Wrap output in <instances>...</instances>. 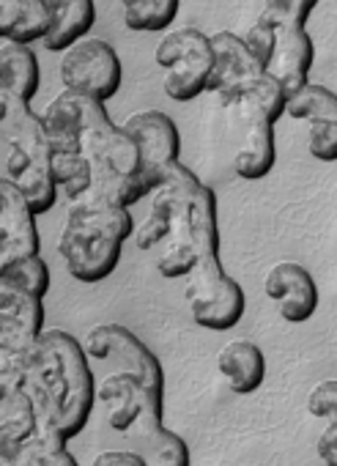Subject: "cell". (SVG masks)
I'll use <instances>...</instances> for the list:
<instances>
[{"mask_svg":"<svg viewBox=\"0 0 337 466\" xmlns=\"http://www.w3.org/2000/svg\"><path fill=\"white\" fill-rule=\"evenodd\" d=\"M0 137H4V176L28 200L36 217L47 214L58 200L53 170V146L45 118L17 99L0 96Z\"/></svg>","mask_w":337,"mask_h":466,"instance_id":"5b68a950","label":"cell"},{"mask_svg":"<svg viewBox=\"0 0 337 466\" xmlns=\"http://www.w3.org/2000/svg\"><path fill=\"white\" fill-rule=\"evenodd\" d=\"M285 113L291 118L307 121V124H315V121H334L337 124V94L329 91L326 86L310 83L296 96L288 99Z\"/></svg>","mask_w":337,"mask_h":466,"instance_id":"4316f807","label":"cell"},{"mask_svg":"<svg viewBox=\"0 0 337 466\" xmlns=\"http://www.w3.org/2000/svg\"><path fill=\"white\" fill-rule=\"evenodd\" d=\"M58 253L66 264V272L86 286L102 283L107 280L118 264H121V253L124 245L105 237V233L66 217V225L61 230V242H58Z\"/></svg>","mask_w":337,"mask_h":466,"instance_id":"30bf717a","label":"cell"},{"mask_svg":"<svg viewBox=\"0 0 337 466\" xmlns=\"http://www.w3.org/2000/svg\"><path fill=\"white\" fill-rule=\"evenodd\" d=\"M56 181L69 206H121L146 200L140 184V151L132 135L113 124L97 99L64 91L42 116Z\"/></svg>","mask_w":337,"mask_h":466,"instance_id":"6da1fadb","label":"cell"},{"mask_svg":"<svg viewBox=\"0 0 337 466\" xmlns=\"http://www.w3.org/2000/svg\"><path fill=\"white\" fill-rule=\"evenodd\" d=\"M307 409H310L312 417H321V420H326L329 425H337V379L321 381V384L310 392Z\"/></svg>","mask_w":337,"mask_h":466,"instance_id":"f1b7e54d","label":"cell"},{"mask_svg":"<svg viewBox=\"0 0 337 466\" xmlns=\"http://www.w3.org/2000/svg\"><path fill=\"white\" fill-rule=\"evenodd\" d=\"M321 0H266L244 42L269 72L274 56V36L282 31H307V20Z\"/></svg>","mask_w":337,"mask_h":466,"instance_id":"2e32d148","label":"cell"},{"mask_svg":"<svg viewBox=\"0 0 337 466\" xmlns=\"http://www.w3.org/2000/svg\"><path fill=\"white\" fill-rule=\"evenodd\" d=\"M72 219L105 233V237L116 239V242H127L135 237V219L129 214V208H121V206H69V214Z\"/></svg>","mask_w":337,"mask_h":466,"instance_id":"d4e9b609","label":"cell"},{"mask_svg":"<svg viewBox=\"0 0 337 466\" xmlns=\"http://www.w3.org/2000/svg\"><path fill=\"white\" fill-rule=\"evenodd\" d=\"M99 403L110 428L127 436L146 466H189L187 441L162 425V395L151 392L138 376H107L99 384Z\"/></svg>","mask_w":337,"mask_h":466,"instance_id":"277c9868","label":"cell"},{"mask_svg":"<svg viewBox=\"0 0 337 466\" xmlns=\"http://www.w3.org/2000/svg\"><path fill=\"white\" fill-rule=\"evenodd\" d=\"M45 332V299L0 289V384L26 379L34 349Z\"/></svg>","mask_w":337,"mask_h":466,"instance_id":"52a82bcc","label":"cell"},{"mask_svg":"<svg viewBox=\"0 0 337 466\" xmlns=\"http://www.w3.org/2000/svg\"><path fill=\"white\" fill-rule=\"evenodd\" d=\"M0 289H12L36 299H45L50 291V267L42 256L17 261L6 269H0Z\"/></svg>","mask_w":337,"mask_h":466,"instance_id":"484cf974","label":"cell"},{"mask_svg":"<svg viewBox=\"0 0 337 466\" xmlns=\"http://www.w3.org/2000/svg\"><path fill=\"white\" fill-rule=\"evenodd\" d=\"M61 83L69 94H80L105 105L121 91L124 66L113 45L102 39H86L64 56Z\"/></svg>","mask_w":337,"mask_h":466,"instance_id":"9c48e42d","label":"cell"},{"mask_svg":"<svg viewBox=\"0 0 337 466\" xmlns=\"http://www.w3.org/2000/svg\"><path fill=\"white\" fill-rule=\"evenodd\" d=\"M181 12V0H124V25L135 34H165Z\"/></svg>","mask_w":337,"mask_h":466,"instance_id":"cb8c5ba5","label":"cell"},{"mask_svg":"<svg viewBox=\"0 0 337 466\" xmlns=\"http://www.w3.org/2000/svg\"><path fill=\"white\" fill-rule=\"evenodd\" d=\"M217 370L230 392L252 395L266 381V357L252 340H230L217 354Z\"/></svg>","mask_w":337,"mask_h":466,"instance_id":"ffe728a7","label":"cell"},{"mask_svg":"<svg viewBox=\"0 0 337 466\" xmlns=\"http://www.w3.org/2000/svg\"><path fill=\"white\" fill-rule=\"evenodd\" d=\"M94 466H146V461L132 450H110L97 455Z\"/></svg>","mask_w":337,"mask_h":466,"instance_id":"4dcf8cb0","label":"cell"},{"mask_svg":"<svg viewBox=\"0 0 337 466\" xmlns=\"http://www.w3.org/2000/svg\"><path fill=\"white\" fill-rule=\"evenodd\" d=\"M39 256L36 214L26 195L4 178L0 184V269Z\"/></svg>","mask_w":337,"mask_h":466,"instance_id":"5bb4252c","label":"cell"},{"mask_svg":"<svg viewBox=\"0 0 337 466\" xmlns=\"http://www.w3.org/2000/svg\"><path fill=\"white\" fill-rule=\"evenodd\" d=\"M211 42H214L217 64L209 91L217 94L222 107H236L252 91V86L266 75V69L260 66V61L255 58V53L247 47L241 36L222 31L214 34Z\"/></svg>","mask_w":337,"mask_h":466,"instance_id":"7c38bea8","label":"cell"},{"mask_svg":"<svg viewBox=\"0 0 337 466\" xmlns=\"http://www.w3.org/2000/svg\"><path fill=\"white\" fill-rule=\"evenodd\" d=\"M315 64V45L307 31H282L274 36V56L269 75L285 88L288 99L310 86V69Z\"/></svg>","mask_w":337,"mask_h":466,"instance_id":"ac0fdd59","label":"cell"},{"mask_svg":"<svg viewBox=\"0 0 337 466\" xmlns=\"http://www.w3.org/2000/svg\"><path fill=\"white\" fill-rule=\"evenodd\" d=\"M50 9V34L45 39L47 53L66 56L72 47L86 42L91 28L97 25V4L94 0H47Z\"/></svg>","mask_w":337,"mask_h":466,"instance_id":"d6986e66","label":"cell"},{"mask_svg":"<svg viewBox=\"0 0 337 466\" xmlns=\"http://www.w3.org/2000/svg\"><path fill=\"white\" fill-rule=\"evenodd\" d=\"M170 208V245L157 258L165 280H187L192 321L209 332H230L247 310L244 289L220 264L217 195L181 162L154 192Z\"/></svg>","mask_w":337,"mask_h":466,"instance_id":"7a4b0ae2","label":"cell"},{"mask_svg":"<svg viewBox=\"0 0 337 466\" xmlns=\"http://www.w3.org/2000/svg\"><path fill=\"white\" fill-rule=\"evenodd\" d=\"M157 64L165 69L162 88L173 102H195L209 91L214 75V42L198 28H179L157 45Z\"/></svg>","mask_w":337,"mask_h":466,"instance_id":"8992f818","label":"cell"},{"mask_svg":"<svg viewBox=\"0 0 337 466\" xmlns=\"http://www.w3.org/2000/svg\"><path fill=\"white\" fill-rule=\"evenodd\" d=\"M307 148H310V157L318 162H337V124L334 121L310 124Z\"/></svg>","mask_w":337,"mask_h":466,"instance_id":"83f0119b","label":"cell"},{"mask_svg":"<svg viewBox=\"0 0 337 466\" xmlns=\"http://www.w3.org/2000/svg\"><path fill=\"white\" fill-rule=\"evenodd\" d=\"M86 351H88L91 360H102V362L121 365V373H132L151 392L165 395V370H162V362L127 327H121V324H99V327H94L88 332Z\"/></svg>","mask_w":337,"mask_h":466,"instance_id":"8fae6325","label":"cell"},{"mask_svg":"<svg viewBox=\"0 0 337 466\" xmlns=\"http://www.w3.org/2000/svg\"><path fill=\"white\" fill-rule=\"evenodd\" d=\"M26 381L36 409L50 417L66 441L86 431L99 400V387L88 365V351L75 335L47 329L34 349Z\"/></svg>","mask_w":337,"mask_h":466,"instance_id":"3957f363","label":"cell"},{"mask_svg":"<svg viewBox=\"0 0 337 466\" xmlns=\"http://www.w3.org/2000/svg\"><path fill=\"white\" fill-rule=\"evenodd\" d=\"M266 297L277 305V313L288 324H304L318 310V286L312 275L296 261H280L266 275Z\"/></svg>","mask_w":337,"mask_h":466,"instance_id":"9a60e30c","label":"cell"},{"mask_svg":"<svg viewBox=\"0 0 337 466\" xmlns=\"http://www.w3.org/2000/svg\"><path fill=\"white\" fill-rule=\"evenodd\" d=\"M140 151V184L151 198L168 178V173L181 162V135L176 121L159 110L135 113L127 124H121Z\"/></svg>","mask_w":337,"mask_h":466,"instance_id":"ba28073f","label":"cell"},{"mask_svg":"<svg viewBox=\"0 0 337 466\" xmlns=\"http://www.w3.org/2000/svg\"><path fill=\"white\" fill-rule=\"evenodd\" d=\"M39 431V409L28 381L0 384V452H12Z\"/></svg>","mask_w":337,"mask_h":466,"instance_id":"e0dca14e","label":"cell"},{"mask_svg":"<svg viewBox=\"0 0 337 466\" xmlns=\"http://www.w3.org/2000/svg\"><path fill=\"white\" fill-rule=\"evenodd\" d=\"M0 458H26L34 466H77V458L69 452V441L56 431L45 411H39L36 436L12 452H0Z\"/></svg>","mask_w":337,"mask_h":466,"instance_id":"603a6c76","label":"cell"},{"mask_svg":"<svg viewBox=\"0 0 337 466\" xmlns=\"http://www.w3.org/2000/svg\"><path fill=\"white\" fill-rule=\"evenodd\" d=\"M42 86L39 58L31 47L4 42L0 45V96L31 105Z\"/></svg>","mask_w":337,"mask_h":466,"instance_id":"44dd1931","label":"cell"},{"mask_svg":"<svg viewBox=\"0 0 337 466\" xmlns=\"http://www.w3.org/2000/svg\"><path fill=\"white\" fill-rule=\"evenodd\" d=\"M236 107L241 116V146L236 151L233 170L244 181H260L271 173L277 162V146H274L277 118L250 96H244Z\"/></svg>","mask_w":337,"mask_h":466,"instance_id":"4fadbf2b","label":"cell"},{"mask_svg":"<svg viewBox=\"0 0 337 466\" xmlns=\"http://www.w3.org/2000/svg\"><path fill=\"white\" fill-rule=\"evenodd\" d=\"M315 450L326 466H337V425H326V431L315 441Z\"/></svg>","mask_w":337,"mask_h":466,"instance_id":"f546056e","label":"cell"},{"mask_svg":"<svg viewBox=\"0 0 337 466\" xmlns=\"http://www.w3.org/2000/svg\"><path fill=\"white\" fill-rule=\"evenodd\" d=\"M47 0H0V34L4 42L26 45L45 42L50 34Z\"/></svg>","mask_w":337,"mask_h":466,"instance_id":"7402d4cb","label":"cell"}]
</instances>
